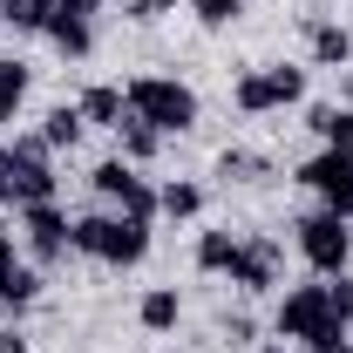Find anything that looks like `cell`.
<instances>
[{
    "instance_id": "28",
    "label": "cell",
    "mask_w": 353,
    "mask_h": 353,
    "mask_svg": "<svg viewBox=\"0 0 353 353\" xmlns=\"http://www.w3.org/2000/svg\"><path fill=\"white\" fill-rule=\"evenodd\" d=\"M95 7H102V0H54V14H75V21H88Z\"/></svg>"
},
{
    "instance_id": "19",
    "label": "cell",
    "mask_w": 353,
    "mask_h": 353,
    "mask_svg": "<svg viewBox=\"0 0 353 353\" xmlns=\"http://www.w3.org/2000/svg\"><path fill=\"white\" fill-rule=\"evenodd\" d=\"M238 231H197V272H231Z\"/></svg>"
},
{
    "instance_id": "24",
    "label": "cell",
    "mask_w": 353,
    "mask_h": 353,
    "mask_svg": "<svg viewBox=\"0 0 353 353\" xmlns=\"http://www.w3.org/2000/svg\"><path fill=\"white\" fill-rule=\"evenodd\" d=\"M204 28H231V21H245V0H183Z\"/></svg>"
},
{
    "instance_id": "20",
    "label": "cell",
    "mask_w": 353,
    "mask_h": 353,
    "mask_svg": "<svg viewBox=\"0 0 353 353\" xmlns=\"http://www.w3.org/2000/svg\"><path fill=\"white\" fill-rule=\"evenodd\" d=\"M21 102H28V61H0V130L21 116Z\"/></svg>"
},
{
    "instance_id": "7",
    "label": "cell",
    "mask_w": 353,
    "mask_h": 353,
    "mask_svg": "<svg viewBox=\"0 0 353 353\" xmlns=\"http://www.w3.org/2000/svg\"><path fill=\"white\" fill-rule=\"evenodd\" d=\"M88 183H95V197H102L109 211H123V218H157V190H150V176H136V163H123V157L95 163Z\"/></svg>"
},
{
    "instance_id": "5",
    "label": "cell",
    "mask_w": 353,
    "mask_h": 353,
    "mask_svg": "<svg viewBox=\"0 0 353 353\" xmlns=\"http://www.w3.org/2000/svg\"><path fill=\"white\" fill-rule=\"evenodd\" d=\"M292 231H299V259H306L319 279L347 272V259H353V231H347V218H340V211H312V218H299Z\"/></svg>"
},
{
    "instance_id": "8",
    "label": "cell",
    "mask_w": 353,
    "mask_h": 353,
    "mask_svg": "<svg viewBox=\"0 0 353 353\" xmlns=\"http://www.w3.org/2000/svg\"><path fill=\"white\" fill-rule=\"evenodd\" d=\"M68 224H75V218H61L54 197H48V204H21V238H28L34 265H54V259L75 252V245H68Z\"/></svg>"
},
{
    "instance_id": "3",
    "label": "cell",
    "mask_w": 353,
    "mask_h": 353,
    "mask_svg": "<svg viewBox=\"0 0 353 353\" xmlns=\"http://www.w3.org/2000/svg\"><path fill=\"white\" fill-rule=\"evenodd\" d=\"M123 102H130L136 123H150V130H163V136H183L197 123V88H183L176 75H136L123 88Z\"/></svg>"
},
{
    "instance_id": "34",
    "label": "cell",
    "mask_w": 353,
    "mask_h": 353,
    "mask_svg": "<svg viewBox=\"0 0 353 353\" xmlns=\"http://www.w3.org/2000/svg\"><path fill=\"white\" fill-rule=\"evenodd\" d=\"M0 204H7V190H0Z\"/></svg>"
},
{
    "instance_id": "16",
    "label": "cell",
    "mask_w": 353,
    "mask_h": 353,
    "mask_svg": "<svg viewBox=\"0 0 353 353\" xmlns=\"http://www.w3.org/2000/svg\"><path fill=\"white\" fill-rule=\"evenodd\" d=\"M48 21H54V0H0V28L14 34H48Z\"/></svg>"
},
{
    "instance_id": "1",
    "label": "cell",
    "mask_w": 353,
    "mask_h": 353,
    "mask_svg": "<svg viewBox=\"0 0 353 353\" xmlns=\"http://www.w3.org/2000/svg\"><path fill=\"white\" fill-rule=\"evenodd\" d=\"M272 333L279 340H299L306 353H340L347 347V326L326 306V285H292L279 299V312H272Z\"/></svg>"
},
{
    "instance_id": "4",
    "label": "cell",
    "mask_w": 353,
    "mask_h": 353,
    "mask_svg": "<svg viewBox=\"0 0 353 353\" xmlns=\"http://www.w3.org/2000/svg\"><path fill=\"white\" fill-rule=\"evenodd\" d=\"M0 190H7L14 211L54 197V163H48V143H41V136H14V143L0 150Z\"/></svg>"
},
{
    "instance_id": "23",
    "label": "cell",
    "mask_w": 353,
    "mask_h": 353,
    "mask_svg": "<svg viewBox=\"0 0 353 353\" xmlns=\"http://www.w3.org/2000/svg\"><path fill=\"white\" fill-rule=\"evenodd\" d=\"M265 170H272V163H265L259 150H224L218 157V176H231V183H259Z\"/></svg>"
},
{
    "instance_id": "31",
    "label": "cell",
    "mask_w": 353,
    "mask_h": 353,
    "mask_svg": "<svg viewBox=\"0 0 353 353\" xmlns=\"http://www.w3.org/2000/svg\"><path fill=\"white\" fill-rule=\"evenodd\" d=\"M259 353H292V347H285V340H272V347H259Z\"/></svg>"
},
{
    "instance_id": "2",
    "label": "cell",
    "mask_w": 353,
    "mask_h": 353,
    "mask_svg": "<svg viewBox=\"0 0 353 353\" xmlns=\"http://www.w3.org/2000/svg\"><path fill=\"white\" fill-rule=\"evenodd\" d=\"M68 245L95 265H136L150 252V218H123V211H88L68 224Z\"/></svg>"
},
{
    "instance_id": "14",
    "label": "cell",
    "mask_w": 353,
    "mask_h": 353,
    "mask_svg": "<svg viewBox=\"0 0 353 353\" xmlns=\"http://www.w3.org/2000/svg\"><path fill=\"white\" fill-rule=\"evenodd\" d=\"M34 292H41V265H0V306L7 312H21V306H34Z\"/></svg>"
},
{
    "instance_id": "13",
    "label": "cell",
    "mask_w": 353,
    "mask_h": 353,
    "mask_svg": "<svg viewBox=\"0 0 353 353\" xmlns=\"http://www.w3.org/2000/svg\"><path fill=\"white\" fill-rule=\"evenodd\" d=\"M136 319H143V333H170L176 319H183L176 285H150V292H143V306H136Z\"/></svg>"
},
{
    "instance_id": "21",
    "label": "cell",
    "mask_w": 353,
    "mask_h": 353,
    "mask_svg": "<svg viewBox=\"0 0 353 353\" xmlns=\"http://www.w3.org/2000/svg\"><path fill=\"white\" fill-rule=\"evenodd\" d=\"M116 136H123V163H150V157L163 150V130H150V123H136V116H130Z\"/></svg>"
},
{
    "instance_id": "27",
    "label": "cell",
    "mask_w": 353,
    "mask_h": 353,
    "mask_svg": "<svg viewBox=\"0 0 353 353\" xmlns=\"http://www.w3.org/2000/svg\"><path fill=\"white\" fill-rule=\"evenodd\" d=\"M183 0H123V14L130 21H163V14H176Z\"/></svg>"
},
{
    "instance_id": "11",
    "label": "cell",
    "mask_w": 353,
    "mask_h": 353,
    "mask_svg": "<svg viewBox=\"0 0 353 353\" xmlns=\"http://www.w3.org/2000/svg\"><path fill=\"white\" fill-rule=\"evenodd\" d=\"M75 109H82V123H95V130H123V123H130V102H123L116 82H95Z\"/></svg>"
},
{
    "instance_id": "6",
    "label": "cell",
    "mask_w": 353,
    "mask_h": 353,
    "mask_svg": "<svg viewBox=\"0 0 353 353\" xmlns=\"http://www.w3.org/2000/svg\"><path fill=\"white\" fill-rule=\"evenodd\" d=\"M306 95V68H292V61H272V68H252V75H238L231 88V102L245 109V116H265V109H285V102H299Z\"/></svg>"
},
{
    "instance_id": "30",
    "label": "cell",
    "mask_w": 353,
    "mask_h": 353,
    "mask_svg": "<svg viewBox=\"0 0 353 353\" xmlns=\"http://www.w3.org/2000/svg\"><path fill=\"white\" fill-rule=\"evenodd\" d=\"M0 265H14V238L7 231H0Z\"/></svg>"
},
{
    "instance_id": "29",
    "label": "cell",
    "mask_w": 353,
    "mask_h": 353,
    "mask_svg": "<svg viewBox=\"0 0 353 353\" xmlns=\"http://www.w3.org/2000/svg\"><path fill=\"white\" fill-rule=\"evenodd\" d=\"M0 353H28V340L21 333H0Z\"/></svg>"
},
{
    "instance_id": "9",
    "label": "cell",
    "mask_w": 353,
    "mask_h": 353,
    "mask_svg": "<svg viewBox=\"0 0 353 353\" xmlns=\"http://www.w3.org/2000/svg\"><path fill=\"white\" fill-rule=\"evenodd\" d=\"M299 183L319 190V197H326V211H340V218L353 224V163L340 157V150H319L312 163H299Z\"/></svg>"
},
{
    "instance_id": "25",
    "label": "cell",
    "mask_w": 353,
    "mask_h": 353,
    "mask_svg": "<svg viewBox=\"0 0 353 353\" xmlns=\"http://www.w3.org/2000/svg\"><path fill=\"white\" fill-rule=\"evenodd\" d=\"M326 306H333L340 326H353V279H347V272H333V279H326Z\"/></svg>"
},
{
    "instance_id": "12",
    "label": "cell",
    "mask_w": 353,
    "mask_h": 353,
    "mask_svg": "<svg viewBox=\"0 0 353 353\" xmlns=\"http://www.w3.org/2000/svg\"><path fill=\"white\" fill-rule=\"evenodd\" d=\"M306 48H312L319 68H347V61H353V34L340 28V21H312V28H306Z\"/></svg>"
},
{
    "instance_id": "15",
    "label": "cell",
    "mask_w": 353,
    "mask_h": 353,
    "mask_svg": "<svg viewBox=\"0 0 353 353\" xmlns=\"http://www.w3.org/2000/svg\"><path fill=\"white\" fill-rule=\"evenodd\" d=\"M306 123H312L319 136H326V150H340V157L353 163V109H333V102H319Z\"/></svg>"
},
{
    "instance_id": "10",
    "label": "cell",
    "mask_w": 353,
    "mask_h": 353,
    "mask_svg": "<svg viewBox=\"0 0 353 353\" xmlns=\"http://www.w3.org/2000/svg\"><path fill=\"white\" fill-rule=\"evenodd\" d=\"M231 285H238V292H272V285H279V245H272V238H238Z\"/></svg>"
},
{
    "instance_id": "18",
    "label": "cell",
    "mask_w": 353,
    "mask_h": 353,
    "mask_svg": "<svg viewBox=\"0 0 353 353\" xmlns=\"http://www.w3.org/2000/svg\"><path fill=\"white\" fill-rule=\"evenodd\" d=\"M48 41L61 48L68 61H82L88 48H95V28H88V21H75V14H54V21H48Z\"/></svg>"
},
{
    "instance_id": "22",
    "label": "cell",
    "mask_w": 353,
    "mask_h": 353,
    "mask_svg": "<svg viewBox=\"0 0 353 353\" xmlns=\"http://www.w3.org/2000/svg\"><path fill=\"white\" fill-rule=\"evenodd\" d=\"M157 211H163V218H197V211H204V190H197V183H163V190H157Z\"/></svg>"
},
{
    "instance_id": "32",
    "label": "cell",
    "mask_w": 353,
    "mask_h": 353,
    "mask_svg": "<svg viewBox=\"0 0 353 353\" xmlns=\"http://www.w3.org/2000/svg\"><path fill=\"white\" fill-rule=\"evenodd\" d=\"M347 95H353V75H347Z\"/></svg>"
},
{
    "instance_id": "33",
    "label": "cell",
    "mask_w": 353,
    "mask_h": 353,
    "mask_svg": "<svg viewBox=\"0 0 353 353\" xmlns=\"http://www.w3.org/2000/svg\"><path fill=\"white\" fill-rule=\"evenodd\" d=\"M340 353H353V340H347V347H340Z\"/></svg>"
},
{
    "instance_id": "26",
    "label": "cell",
    "mask_w": 353,
    "mask_h": 353,
    "mask_svg": "<svg viewBox=\"0 0 353 353\" xmlns=\"http://www.w3.org/2000/svg\"><path fill=\"white\" fill-rule=\"evenodd\" d=\"M259 340V319L252 312H224V347H252Z\"/></svg>"
},
{
    "instance_id": "17",
    "label": "cell",
    "mask_w": 353,
    "mask_h": 353,
    "mask_svg": "<svg viewBox=\"0 0 353 353\" xmlns=\"http://www.w3.org/2000/svg\"><path fill=\"white\" fill-rule=\"evenodd\" d=\"M82 130H88V123H82L75 102H61V109H48V116H41V143H48V150H75Z\"/></svg>"
}]
</instances>
